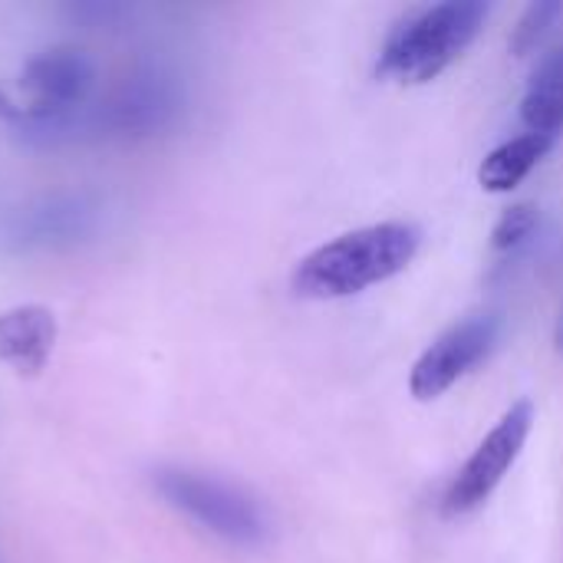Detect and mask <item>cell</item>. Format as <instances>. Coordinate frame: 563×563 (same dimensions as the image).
Wrapping results in <instances>:
<instances>
[{
  "label": "cell",
  "mask_w": 563,
  "mask_h": 563,
  "mask_svg": "<svg viewBox=\"0 0 563 563\" xmlns=\"http://www.w3.org/2000/svg\"><path fill=\"white\" fill-rule=\"evenodd\" d=\"M422 231L406 221H383L350 231L313 254L294 271V290L310 300H340L363 294L402 274L419 254Z\"/></svg>",
  "instance_id": "obj_1"
},
{
  "label": "cell",
  "mask_w": 563,
  "mask_h": 563,
  "mask_svg": "<svg viewBox=\"0 0 563 563\" xmlns=\"http://www.w3.org/2000/svg\"><path fill=\"white\" fill-rule=\"evenodd\" d=\"M482 0H445L406 16L386 36L379 53V76L422 86L439 79L482 33L488 20Z\"/></svg>",
  "instance_id": "obj_2"
},
{
  "label": "cell",
  "mask_w": 563,
  "mask_h": 563,
  "mask_svg": "<svg viewBox=\"0 0 563 563\" xmlns=\"http://www.w3.org/2000/svg\"><path fill=\"white\" fill-rule=\"evenodd\" d=\"M155 488L175 511L228 544L261 548L271 538V521L264 508L231 482L188 468H162L155 472Z\"/></svg>",
  "instance_id": "obj_3"
},
{
  "label": "cell",
  "mask_w": 563,
  "mask_h": 563,
  "mask_svg": "<svg viewBox=\"0 0 563 563\" xmlns=\"http://www.w3.org/2000/svg\"><path fill=\"white\" fill-rule=\"evenodd\" d=\"M531 429H534V406H531V399H521L498 419V426L482 439V445L472 452V459L459 468V475L452 478V485L445 492L442 511L449 518L478 511L495 495V488L505 482L511 465L518 462Z\"/></svg>",
  "instance_id": "obj_4"
},
{
  "label": "cell",
  "mask_w": 563,
  "mask_h": 563,
  "mask_svg": "<svg viewBox=\"0 0 563 563\" xmlns=\"http://www.w3.org/2000/svg\"><path fill=\"white\" fill-rule=\"evenodd\" d=\"M501 323L495 313L468 317L455 327H449L412 366L409 389L419 402H432L442 393H449L465 373H472L498 343Z\"/></svg>",
  "instance_id": "obj_5"
},
{
  "label": "cell",
  "mask_w": 563,
  "mask_h": 563,
  "mask_svg": "<svg viewBox=\"0 0 563 563\" xmlns=\"http://www.w3.org/2000/svg\"><path fill=\"white\" fill-rule=\"evenodd\" d=\"M20 82L33 102L30 109H3V115L26 119L33 125L66 122L92 89V63L76 49H49L23 66Z\"/></svg>",
  "instance_id": "obj_6"
},
{
  "label": "cell",
  "mask_w": 563,
  "mask_h": 563,
  "mask_svg": "<svg viewBox=\"0 0 563 563\" xmlns=\"http://www.w3.org/2000/svg\"><path fill=\"white\" fill-rule=\"evenodd\" d=\"M56 343V320L46 307L26 303L0 313V363L20 376H36Z\"/></svg>",
  "instance_id": "obj_7"
},
{
  "label": "cell",
  "mask_w": 563,
  "mask_h": 563,
  "mask_svg": "<svg viewBox=\"0 0 563 563\" xmlns=\"http://www.w3.org/2000/svg\"><path fill=\"white\" fill-rule=\"evenodd\" d=\"M521 119L528 132L554 139L563 129V43L554 46L531 73V82L521 99Z\"/></svg>",
  "instance_id": "obj_8"
},
{
  "label": "cell",
  "mask_w": 563,
  "mask_h": 563,
  "mask_svg": "<svg viewBox=\"0 0 563 563\" xmlns=\"http://www.w3.org/2000/svg\"><path fill=\"white\" fill-rule=\"evenodd\" d=\"M554 135H541V132H525L505 145H498L478 168V181L485 191H511L518 188L538 165L541 158L554 148Z\"/></svg>",
  "instance_id": "obj_9"
},
{
  "label": "cell",
  "mask_w": 563,
  "mask_h": 563,
  "mask_svg": "<svg viewBox=\"0 0 563 563\" xmlns=\"http://www.w3.org/2000/svg\"><path fill=\"white\" fill-rule=\"evenodd\" d=\"M92 211L89 205H82V198H69V201H49L43 211H33L26 218V241H56V238H66L73 241L76 234H82L92 221Z\"/></svg>",
  "instance_id": "obj_10"
},
{
  "label": "cell",
  "mask_w": 563,
  "mask_h": 563,
  "mask_svg": "<svg viewBox=\"0 0 563 563\" xmlns=\"http://www.w3.org/2000/svg\"><path fill=\"white\" fill-rule=\"evenodd\" d=\"M561 16H563L561 0H538V3H531V7L521 13V20H518L515 33H511V53H515V56H528V53H534V49L548 40V33L558 26V20H561Z\"/></svg>",
  "instance_id": "obj_11"
},
{
  "label": "cell",
  "mask_w": 563,
  "mask_h": 563,
  "mask_svg": "<svg viewBox=\"0 0 563 563\" xmlns=\"http://www.w3.org/2000/svg\"><path fill=\"white\" fill-rule=\"evenodd\" d=\"M534 228H538V205L518 201V205H511V208L498 218V224H495V231H492V247L501 251V254L518 251V247L534 234Z\"/></svg>",
  "instance_id": "obj_12"
},
{
  "label": "cell",
  "mask_w": 563,
  "mask_h": 563,
  "mask_svg": "<svg viewBox=\"0 0 563 563\" xmlns=\"http://www.w3.org/2000/svg\"><path fill=\"white\" fill-rule=\"evenodd\" d=\"M554 340H558V350L563 353V310H561V320H558V333H554Z\"/></svg>",
  "instance_id": "obj_13"
}]
</instances>
